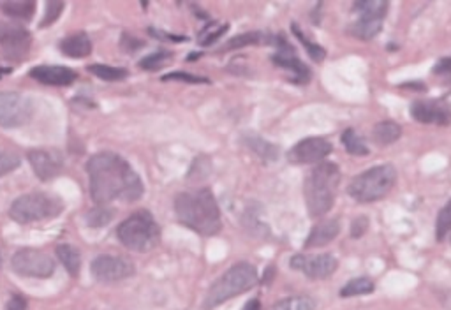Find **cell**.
<instances>
[{
    "label": "cell",
    "instance_id": "ab89813d",
    "mask_svg": "<svg viewBox=\"0 0 451 310\" xmlns=\"http://www.w3.org/2000/svg\"><path fill=\"white\" fill-rule=\"evenodd\" d=\"M27 299L23 298V296L20 295H15L11 299H9V303L6 305V310H27Z\"/></svg>",
    "mask_w": 451,
    "mask_h": 310
},
{
    "label": "cell",
    "instance_id": "8d00e7d4",
    "mask_svg": "<svg viewBox=\"0 0 451 310\" xmlns=\"http://www.w3.org/2000/svg\"><path fill=\"white\" fill-rule=\"evenodd\" d=\"M65 4L64 2H48L46 4V15H44L43 22H41V27H46V25H51V23L55 22V20L60 16V13L64 11Z\"/></svg>",
    "mask_w": 451,
    "mask_h": 310
},
{
    "label": "cell",
    "instance_id": "52a82bcc",
    "mask_svg": "<svg viewBox=\"0 0 451 310\" xmlns=\"http://www.w3.org/2000/svg\"><path fill=\"white\" fill-rule=\"evenodd\" d=\"M64 210V203L58 198L44 192L20 196L9 208V217L20 224L39 222V220L55 219Z\"/></svg>",
    "mask_w": 451,
    "mask_h": 310
},
{
    "label": "cell",
    "instance_id": "e0dca14e",
    "mask_svg": "<svg viewBox=\"0 0 451 310\" xmlns=\"http://www.w3.org/2000/svg\"><path fill=\"white\" fill-rule=\"evenodd\" d=\"M30 78L48 87H69L76 81L78 74L64 65H37L30 71Z\"/></svg>",
    "mask_w": 451,
    "mask_h": 310
},
{
    "label": "cell",
    "instance_id": "d590c367",
    "mask_svg": "<svg viewBox=\"0 0 451 310\" xmlns=\"http://www.w3.org/2000/svg\"><path fill=\"white\" fill-rule=\"evenodd\" d=\"M112 217H113L112 210L105 208V206H99V208L90 210V213L87 215V220L90 226L101 227V226H105L106 222H109V220H112Z\"/></svg>",
    "mask_w": 451,
    "mask_h": 310
},
{
    "label": "cell",
    "instance_id": "7c38bea8",
    "mask_svg": "<svg viewBox=\"0 0 451 310\" xmlns=\"http://www.w3.org/2000/svg\"><path fill=\"white\" fill-rule=\"evenodd\" d=\"M292 270L302 271L305 277L314 278V281H323L335 274L339 261L332 254H318V256H304V254H296L289 261Z\"/></svg>",
    "mask_w": 451,
    "mask_h": 310
},
{
    "label": "cell",
    "instance_id": "f35d334b",
    "mask_svg": "<svg viewBox=\"0 0 451 310\" xmlns=\"http://www.w3.org/2000/svg\"><path fill=\"white\" fill-rule=\"evenodd\" d=\"M367 229H368L367 217H358V219H354L353 224H351V236H353L354 240L361 238V236L367 233Z\"/></svg>",
    "mask_w": 451,
    "mask_h": 310
},
{
    "label": "cell",
    "instance_id": "2e32d148",
    "mask_svg": "<svg viewBox=\"0 0 451 310\" xmlns=\"http://www.w3.org/2000/svg\"><path fill=\"white\" fill-rule=\"evenodd\" d=\"M411 115L422 123L447 126L451 122V108L440 101H415L411 105Z\"/></svg>",
    "mask_w": 451,
    "mask_h": 310
},
{
    "label": "cell",
    "instance_id": "d6986e66",
    "mask_svg": "<svg viewBox=\"0 0 451 310\" xmlns=\"http://www.w3.org/2000/svg\"><path fill=\"white\" fill-rule=\"evenodd\" d=\"M60 51L71 58H85L92 53V41L87 34H72L60 43Z\"/></svg>",
    "mask_w": 451,
    "mask_h": 310
},
{
    "label": "cell",
    "instance_id": "f1b7e54d",
    "mask_svg": "<svg viewBox=\"0 0 451 310\" xmlns=\"http://www.w3.org/2000/svg\"><path fill=\"white\" fill-rule=\"evenodd\" d=\"M245 143L249 144V147L253 148L257 155H260V157H263V159L275 161L278 157V148L275 147V144H271L270 141L263 140V137L249 136L245 140Z\"/></svg>",
    "mask_w": 451,
    "mask_h": 310
},
{
    "label": "cell",
    "instance_id": "7a4b0ae2",
    "mask_svg": "<svg viewBox=\"0 0 451 310\" xmlns=\"http://www.w3.org/2000/svg\"><path fill=\"white\" fill-rule=\"evenodd\" d=\"M175 215L180 224L203 236L217 235L222 227L220 210L210 189L185 191L175 198Z\"/></svg>",
    "mask_w": 451,
    "mask_h": 310
},
{
    "label": "cell",
    "instance_id": "74e56055",
    "mask_svg": "<svg viewBox=\"0 0 451 310\" xmlns=\"http://www.w3.org/2000/svg\"><path fill=\"white\" fill-rule=\"evenodd\" d=\"M164 81H185V83H208L206 78H201V76H194V74H187V72L180 71V72H171V74L163 76Z\"/></svg>",
    "mask_w": 451,
    "mask_h": 310
},
{
    "label": "cell",
    "instance_id": "7402d4cb",
    "mask_svg": "<svg viewBox=\"0 0 451 310\" xmlns=\"http://www.w3.org/2000/svg\"><path fill=\"white\" fill-rule=\"evenodd\" d=\"M381 27H383V20L358 18V22H354L353 25L349 27V32L353 34L354 37H358V39L370 41L381 32Z\"/></svg>",
    "mask_w": 451,
    "mask_h": 310
},
{
    "label": "cell",
    "instance_id": "8fae6325",
    "mask_svg": "<svg viewBox=\"0 0 451 310\" xmlns=\"http://www.w3.org/2000/svg\"><path fill=\"white\" fill-rule=\"evenodd\" d=\"M92 275L97 282L102 284H113V282L126 281L133 277L136 268L129 260L120 256H99L92 261Z\"/></svg>",
    "mask_w": 451,
    "mask_h": 310
},
{
    "label": "cell",
    "instance_id": "4fadbf2b",
    "mask_svg": "<svg viewBox=\"0 0 451 310\" xmlns=\"http://www.w3.org/2000/svg\"><path fill=\"white\" fill-rule=\"evenodd\" d=\"M332 154V143L325 137H305L288 151V161L292 164H316Z\"/></svg>",
    "mask_w": 451,
    "mask_h": 310
},
{
    "label": "cell",
    "instance_id": "3957f363",
    "mask_svg": "<svg viewBox=\"0 0 451 310\" xmlns=\"http://www.w3.org/2000/svg\"><path fill=\"white\" fill-rule=\"evenodd\" d=\"M340 182V170L333 163H319L305 178L304 192L309 215L312 219L326 215L335 203L337 187Z\"/></svg>",
    "mask_w": 451,
    "mask_h": 310
},
{
    "label": "cell",
    "instance_id": "60d3db41",
    "mask_svg": "<svg viewBox=\"0 0 451 310\" xmlns=\"http://www.w3.org/2000/svg\"><path fill=\"white\" fill-rule=\"evenodd\" d=\"M433 72H436V74H447V72H451V57L440 58V60L433 65Z\"/></svg>",
    "mask_w": 451,
    "mask_h": 310
},
{
    "label": "cell",
    "instance_id": "e575fe53",
    "mask_svg": "<svg viewBox=\"0 0 451 310\" xmlns=\"http://www.w3.org/2000/svg\"><path fill=\"white\" fill-rule=\"evenodd\" d=\"M226 30H228V25L219 27V25H215V23H213V25L206 27V29L203 30L201 34H199V43H201L203 46H210V44L215 43V41L219 39V37L222 36V34H226Z\"/></svg>",
    "mask_w": 451,
    "mask_h": 310
},
{
    "label": "cell",
    "instance_id": "1f68e13d",
    "mask_svg": "<svg viewBox=\"0 0 451 310\" xmlns=\"http://www.w3.org/2000/svg\"><path fill=\"white\" fill-rule=\"evenodd\" d=\"M292 32H295V36L298 37L299 43L304 44L305 50H307V53L311 55L312 60H316V62L325 60V57H326L325 48H321L319 44H316V43H312L311 39H307V37H305V34L302 32V29H299L298 25H292Z\"/></svg>",
    "mask_w": 451,
    "mask_h": 310
},
{
    "label": "cell",
    "instance_id": "cb8c5ba5",
    "mask_svg": "<svg viewBox=\"0 0 451 310\" xmlns=\"http://www.w3.org/2000/svg\"><path fill=\"white\" fill-rule=\"evenodd\" d=\"M36 2H32V0H23V2H20V0H11V2H4V4L0 6V9L8 16L25 20V22H29V20L32 18L34 13H36Z\"/></svg>",
    "mask_w": 451,
    "mask_h": 310
},
{
    "label": "cell",
    "instance_id": "d4e9b609",
    "mask_svg": "<svg viewBox=\"0 0 451 310\" xmlns=\"http://www.w3.org/2000/svg\"><path fill=\"white\" fill-rule=\"evenodd\" d=\"M375 289L374 282L368 277H356L351 278L342 289H340V298H353V296L361 295H370Z\"/></svg>",
    "mask_w": 451,
    "mask_h": 310
},
{
    "label": "cell",
    "instance_id": "5b68a950",
    "mask_svg": "<svg viewBox=\"0 0 451 310\" xmlns=\"http://www.w3.org/2000/svg\"><path fill=\"white\" fill-rule=\"evenodd\" d=\"M397 171L391 164H381L363 171L351 180L347 194L358 203H374L383 199L393 189Z\"/></svg>",
    "mask_w": 451,
    "mask_h": 310
},
{
    "label": "cell",
    "instance_id": "d6a6232c",
    "mask_svg": "<svg viewBox=\"0 0 451 310\" xmlns=\"http://www.w3.org/2000/svg\"><path fill=\"white\" fill-rule=\"evenodd\" d=\"M170 62H171L170 51H157V53L144 57L143 60L140 62V67L144 69V71H157V69H163L164 65H168Z\"/></svg>",
    "mask_w": 451,
    "mask_h": 310
},
{
    "label": "cell",
    "instance_id": "4316f807",
    "mask_svg": "<svg viewBox=\"0 0 451 310\" xmlns=\"http://www.w3.org/2000/svg\"><path fill=\"white\" fill-rule=\"evenodd\" d=\"M271 310H316V299L311 296H291L275 303Z\"/></svg>",
    "mask_w": 451,
    "mask_h": 310
},
{
    "label": "cell",
    "instance_id": "836d02e7",
    "mask_svg": "<svg viewBox=\"0 0 451 310\" xmlns=\"http://www.w3.org/2000/svg\"><path fill=\"white\" fill-rule=\"evenodd\" d=\"M20 166V157L13 151L2 150L0 148V177L9 175L11 171H15Z\"/></svg>",
    "mask_w": 451,
    "mask_h": 310
},
{
    "label": "cell",
    "instance_id": "83f0119b",
    "mask_svg": "<svg viewBox=\"0 0 451 310\" xmlns=\"http://www.w3.org/2000/svg\"><path fill=\"white\" fill-rule=\"evenodd\" d=\"M268 39H270V37L264 36V34H261V32H247V34H242V36L233 37V39L222 48V51L238 50V48L254 46V44H263L264 41H268Z\"/></svg>",
    "mask_w": 451,
    "mask_h": 310
},
{
    "label": "cell",
    "instance_id": "6da1fadb",
    "mask_svg": "<svg viewBox=\"0 0 451 310\" xmlns=\"http://www.w3.org/2000/svg\"><path fill=\"white\" fill-rule=\"evenodd\" d=\"M90 196L97 205L112 201L133 203L143 196V182L129 163L119 154L101 151L87 163Z\"/></svg>",
    "mask_w": 451,
    "mask_h": 310
},
{
    "label": "cell",
    "instance_id": "30bf717a",
    "mask_svg": "<svg viewBox=\"0 0 451 310\" xmlns=\"http://www.w3.org/2000/svg\"><path fill=\"white\" fill-rule=\"evenodd\" d=\"M30 44H32V36L29 30L20 25L0 23V50L6 58L15 62L25 60Z\"/></svg>",
    "mask_w": 451,
    "mask_h": 310
},
{
    "label": "cell",
    "instance_id": "484cf974",
    "mask_svg": "<svg viewBox=\"0 0 451 310\" xmlns=\"http://www.w3.org/2000/svg\"><path fill=\"white\" fill-rule=\"evenodd\" d=\"M342 144L351 155H356V157H363V155H368V147L365 143L363 137L356 133L354 129H346L342 133Z\"/></svg>",
    "mask_w": 451,
    "mask_h": 310
},
{
    "label": "cell",
    "instance_id": "f546056e",
    "mask_svg": "<svg viewBox=\"0 0 451 310\" xmlns=\"http://www.w3.org/2000/svg\"><path fill=\"white\" fill-rule=\"evenodd\" d=\"M88 71L92 74H95L97 78L106 81H120L123 78H127V71L122 67H113V65H105V64H92L88 65Z\"/></svg>",
    "mask_w": 451,
    "mask_h": 310
},
{
    "label": "cell",
    "instance_id": "ba28073f",
    "mask_svg": "<svg viewBox=\"0 0 451 310\" xmlns=\"http://www.w3.org/2000/svg\"><path fill=\"white\" fill-rule=\"evenodd\" d=\"M15 274L30 278H48L55 274V261L50 254L37 249L16 250L11 260Z\"/></svg>",
    "mask_w": 451,
    "mask_h": 310
},
{
    "label": "cell",
    "instance_id": "ac0fdd59",
    "mask_svg": "<svg viewBox=\"0 0 451 310\" xmlns=\"http://www.w3.org/2000/svg\"><path fill=\"white\" fill-rule=\"evenodd\" d=\"M340 233V220L339 219H328L325 222H319L318 226L312 227L309 233L307 242H305V249H316V247L328 245L330 242L339 236Z\"/></svg>",
    "mask_w": 451,
    "mask_h": 310
},
{
    "label": "cell",
    "instance_id": "8992f818",
    "mask_svg": "<svg viewBox=\"0 0 451 310\" xmlns=\"http://www.w3.org/2000/svg\"><path fill=\"white\" fill-rule=\"evenodd\" d=\"M116 236H119L120 243L129 250L143 252V250H150L157 245L159 226L152 213L147 210H140L120 224L116 229Z\"/></svg>",
    "mask_w": 451,
    "mask_h": 310
},
{
    "label": "cell",
    "instance_id": "44dd1931",
    "mask_svg": "<svg viewBox=\"0 0 451 310\" xmlns=\"http://www.w3.org/2000/svg\"><path fill=\"white\" fill-rule=\"evenodd\" d=\"M353 11L360 15V18L384 20L388 13V2L384 0H360L353 4Z\"/></svg>",
    "mask_w": 451,
    "mask_h": 310
},
{
    "label": "cell",
    "instance_id": "ee69618b",
    "mask_svg": "<svg viewBox=\"0 0 451 310\" xmlns=\"http://www.w3.org/2000/svg\"><path fill=\"white\" fill-rule=\"evenodd\" d=\"M9 69H6V67H0V80H2V78H4V76H8L9 74Z\"/></svg>",
    "mask_w": 451,
    "mask_h": 310
},
{
    "label": "cell",
    "instance_id": "9a60e30c",
    "mask_svg": "<svg viewBox=\"0 0 451 310\" xmlns=\"http://www.w3.org/2000/svg\"><path fill=\"white\" fill-rule=\"evenodd\" d=\"M27 157H29V163L32 166L34 173L41 180H51V178L58 177L62 173V168H64L62 155L55 150L37 148V150H30Z\"/></svg>",
    "mask_w": 451,
    "mask_h": 310
},
{
    "label": "cell",
    "instance_id": "277c9868",
    "mask_svg": "<svg viewBox=\"0 0 451 310\" xmlns=\"http://www.w3.org/2000/svg\"><path fill=\"white\" fill-rule=\"evenodd\" d=\"M257 284V270L250 263H236L229 268L219 281L213 282L210 291L206 292L203 309L213 310L228 299L236 298L238 295L250 291Z\"/></svg>",
    "mask_w": 451,
    "mask_h": 310
},
{
    "label": "cell",
    "instance_id": "7bdbcfd3",
    "mask_svg": "<svg viewBox=\"0 0 451 310\" xmlns=\"http://www.w3.org/2000/svg\"><path fill=\"white\" fill-rule=\"evenodd\" d=\"M243 310H261V302L260 299H250V302L245 303V306H243Z\"/></svg>",
    "mask_w": 451,
    "mask_h": 310
},
{
    "label": "cell",
    "instance_id": "4dcf8cb0",
    "mask_svg": "<svg viewBox=\"0 0 451 310\" xmlns=\"http://www.w3.org/2000/svg\"><path fill=\"white\" fill-rule=\"evenodd\" d=\"M451 231V201H447L446 205L440 208L439 215L436 220V238L437 242L446 238V235Z\"/></svg>",
    "mask_w": 451,
    "mask_h": 310
},
{
    "label": "cell",
    "instance_id": "b9f144b4",
    "mask_svg": "<svg viewBox=\"0 0 451 310\" xmlns=\"http://www.w3.org/2000/svg\"><path fill=\"white\" fill-rule=\"evenodd\" d=\"M150 34H154V36L156 37H161V39H170V41H175V43H177V41H184L185 37H182V36H170V34H164V32H157V30H154V29H150Z\"/></svg>",
    "mask_w": 451,
    "mask_h": 310
},
{
    "label": "cell",
    "instance_id": "5bb4252c",
    "mask_svg": "<svg viewBox=\"0 0 451 310\" xmlns=\"http://www.w3.org/2000/svg\"><path fill=\"white\" fill-rule=\"evenodd\" d=\"M275 44L278 46V51L271 57L274 64L282 69H288L292 74L291 80L295 81L296 85L309 83V80H311V71H309V67L304 62L296 57L292 48L288 44V41H284L282 37H275Z\"/></svg>",
    "mask_w": 451,
    "mask_h": 310
},
{
    "label": "cell",
    "instance_id": "9c48e42d",
    "mask_svg": "<svg viewBox=\"0 0 451 310\" xmlns=\"http://www.w3.org/2000/svg\"><path fill=\"white\" fill-rule=\"evenodd\" d=\"M32 119V102L18 92H0V127L16 129Z\"/></svg>",
    "mask_w": 451,
    "mask_h": 310
},
{
    "label": "cell",
    "instance_id": "603a6c76",
    "mask_svg": "<svg viewBox=\"0 0 451 310\" xmlns=\"http://www.w3.org/2000/svg\"><path fill=\"white\" fill-rule=\"evenodd\" d=\"M57 256L60 260V263L64 264L65 270L72 275V277H76L80 275V268H81V254L76 247L67 245H58L57 247Z\"/></svg>",
    "mask_w": 451,
    "mask_h": 310
},
{
    "label": "cell",
    "instance_id": "ffe728a7",
    "mask_svg": "<svg viewBox=\"0 0 451 310\" xmlns=\"http://www.w3.org/2000/svg\"><path fill=\"white\" fill-rule=\"evenodd\" d=\"M400 136L402 127L393 120H384V122L375 123L374 129H372V140L377 144H381V147L395 143V141L400 140Z\"/></svg>",
    "mask_w": 451,
    "mask_h": 310
}]
</instances>
